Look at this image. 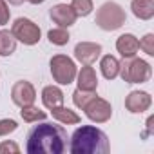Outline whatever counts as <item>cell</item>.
Listing matches in <instances>:
<instances>
[{
  "label": "cell",
  "mask_w": 154,
  "mask_h": 154,
  "mask_svg": "<svg viewBox=\"0 0 154 154\" xmlns=\"http://www.w3.org/2000/svg\"><path fill=\"white\" fill-rule=\"evenodd\" d=\"M67 140L69 136L62 125L44 122L29 132L26 150L29 154H62L67 150Z\"/></svg>",
  "instance_id": "cell-1"
},
{
  "label": "cell",
  "mask_w": 154,
  "mask_h": 154,
  "mask_svg": "<svg viewBox=\"0 0 154 154\" xmlns=\"http://www.w3.org/2000/svg\"><path fill=\"white\" fill-rule=\"evenodd\" d=\"M109 149L107 134L94 125H82L71 136L69 150L72 154H103Z\"/></svg>",
  "instance_id": "cell-2"
},
{
  "label": "cell",
  "mask_w": 154,
  "mask_h": 154,
  "mask_svg": "<svg viewBox=\"0 0 154 154\" xmlns=\"http://www.w3.org/2000/svg\"><path fill=\"white\" fill-rule=\"evenodd\" d=\"M127 20V15L123 11V8L116 2H105L98 8L96 11V26L103 31H116L120 29Z\"/></svg>",
  "instance_id": "cell-3"
},
{
  "label": "cell",
  "mask_w": 154,
  "mask_h": 154,
  "mask_svg": "<svg viewBox=\"0 0 154 154\" xmlns=\"http://www.w3.org/2000/svg\"><path fill=\"white\" fill-rule=\"evenodd\" d=\"M120 74L123 82L127 84H145L150 78L152 69L149 62L132 56V58H125L123 63H120Z\"/></svg>",
  "instance_id": "cell-4"
},
{
  "label": "cell",
  "mask_w": 154,
  "mask_h": 154,
  "mask_svg": "<svg viewBox=\"0 0 154 154\" xmlns=\"http://www.w3.org/2000/svg\"><path fill=\"white\" fill-rule=\"evenodd\" d=\"M51 65V74H53V80L60 85H69L76 80V72H78V67L76 63L65 56V54H56L51 58L49 62Z\"/></svg>",
  "instance_id": "cell-5"
},
{
  "label": "cell",
  "mask_w": 154,
  "mask_h": 154,
  "mask_svg": "<svg viewBox=\"0 0 154 154\" xmlns=\"http://www.w3.org/2000/svg\"><path fill=\"white\" fill-rule=\"evenodd\" d=\"M11 33L17 38V42H22L24 45H35L42 38L40 27L29 18H17L11 27Z\"/></svg>",
  "instance_id": "cell-6"
},
{
  "label": "cell",
  "mask_w": 154,
  "mask_h": 154,
  "mask_svg": "<svg viewBox=\"0 0 154 154\" xmlns=\"http://www.w3.org/2000/svg\"><path fill=\"white\" fill-rule=\"evenodd\" d=\"M84 111H85V116H87L91 122H94V123H105V122H109L111 116H112V107H111V103H109L107 100L100 98L98 94L84 107Z\"/></svg>",
  "instance_id": "cell-7"
},
{
  "label": "cell",
  "mask_w": 154,
  "mask_h": 154,
  "mask_svg": "<svg viewBox=\"0 0 154 154\" xmlns=\"http://www.w3.org/2000/svg\"><path fill=\"white\" fill-rule=\"evenodd\" d=\"M11 100L15 105L18 107H26V105H31L35 103L36 100V91L33 87L31 82H26V80H20L13 85L11 89Z\"/></svg>",
  "instance_id": "cell-8"
},
{
  "label": "cell",
  "mask_w": 154,
  "mask_h": 154,
  "mask_svg": "<svg viewBox=\"0 0 154 154\" xmlns=\"http://www.w3.org/2000/svg\"><path fill=\"white\" fill-rule=\"evenodd\" d=\"M102 54V45L94 42H78L74 45V58L84 65L94 63Z\"/></svg>",
  "instance_id": "cell-9"
},
{
  "label": "cell",
  "mask_w": 154,
  "mask_h": 154,
  "mask_svg": "<svg viewBox=\"0 0 154 154\" xmlns=\"http://www.w3.org/2000/svg\"><path fill=\"white\" fill-rule=\"evenodd\" d=\"M152 105V98L145 91H132L125 98V109L132 114H141Z\"/></svg>",
  "instance_id": "cell-10"
},
{
  "label": "cell",
  "mask_w": 154,
  "mask_h": 154,
  "mask_svg": "<svg viewBox=\"0 0 154 154\" xmlns=\"http://www.w3.org/2000/svg\"><path fill=\"white\" fill-rule=\"evenodd\" d=\"M51 18L54 24H58V27H71L74 22H76V13L71 6L67 4H56L51 8Z\"/></svg>",
  "instance_id": "cell-11"
},
{
  "label": "cell",
  "mask_w": 154,
  "mask_h": 154,
  "mask_svg": "<svg viewBox=\"0 0 154 154\" xmlns=\"http://www.w3.org/2000/svg\"><path fill=\"white\" fill-rule=\"evenodd\" d=\"M116 49L123 58H132L136 56V53L140 51V40L132 35V33H125L122 36H118L116 40Z\"/></svg>",
  "instance_id": "cell-12"
},
{
  "label": "cell",
  "mask_w": 154,
  "mask_h": 154,
  "mask_svg": "<svg viewBox=\"0 0 154 154\" xmlns=\"http://www.w3.org/2000/svg\"><path fill=\"white\" fill-rule=\"evenodd\" d=\"M76 78H78V89L96 91V87H98V76H96V71L91 65H84L78 72H76Z\"/></svg>",
  "instance_id": "cell-13"
},
{
  "label": "cell",
  "mask_w": 154,
  "mask_h": 154,
  "mask_svg": "<svg viewBox=\"0 0 154 154\" xmlns=\"http://www.w3.org/2000/svg\"><path fill=\"white\" fill-rule=\"evenodd\" d=\"M42 102H44V105H45L49 111H51L53 107L63 105V93H62V89L56 87V85H47V87H44V91H42Z\"/></svg>",
  "instance_id": "cell-14"
},
{
  "label": "cell",
  "mask_w": 154,
  "mask_h": 154,
  "mask_svg": "<svg viewBox=\"0 0 154 154\" xmlns=\"http://www.w3.org/2000/svg\"><path fill=\"white\" fill-rule=\"evenodd\" d=\"M132 15L140 20H150L154 17V0H132Z\"/></svg>",
  "instance_id": "cell-15"
},
{
  "label": "cell",
  "mask_w": 154,
  "mask_h": 154,
  "mask_svg": "<svg viewBox=\"0 0 154 154\" xmlns=\"http://www.w3.org/2000/svg\"><path fill=\"white\" fill-rule=\"evenodd\" d=\"M51 114L56 122L63 123V125H74V123H80V116L76 114L72 109L69 107H63V105H58V107H53L51 109Z\"/></svg>",
  "instance_id": "cell-16"
},
{
  "label": "cell",
  "mask_w": 154,
  "mask_h": 154,
  "mask_svg": "<svg viewBox=\"0 0 154 154\" xmlns=\"http://www.w3.org/2000/svg\"><path fill=\"white\" fill-rule=\"evenodd\" d=\"M100 69H102V74L105 76L107 80H114L116 76L120 74V62L116 56L112 54H105L100 62Z\"/></svg>",
  "instance_id": "cell-17"
},
{
  "label": "cell",
  "mask_w": 154,
  "mask_h": 154,
  "mask_svg": "<svg viewBox=\"0 0 154 154\" xmlns=\"http://www.w3.org/2000/svg\"><path fill=\"white\" fill-rule=\"evenodd\" d=\"M17 49V38L11 31L0 29V56H11Z\"/></svg>",
  "instance_id": "cell-18"
},
{
  "label": "cell",
  "mask_w": 154,
  "mask_h": 154,
  "mask_svg": "<svg viewBox=\"0 0 154 154\" xmlns=\"http://www.w3.org/2000/svg\"><path fill=\"white\" fill-rule=\"evenodd\" d=\"M22 111H20V116H22V120L26 122V123H35V122H44L45 120V112L44 111H40L38 107H35V103H31V105H26V107H20Z\"/></svg>",
  "instance_id": "cell-19"
},
{
  "label": "cell",
  "mask_w": 154,
  "mask_h": 154,
  "mask_svg": "<svg viewBox=\"0 0 154 154\" xmlns=\"http://www.w3.org/2000/svg\"><path fill=\"white\" fill-rule=\"evenodd\" d=\"M96 96V91H84V89H76L74 93H72V102H74V105L78 107V109H82L84 111V107L93 100Z\"/></svg>",
  "instance_id": "cell-20"
},
{
  "label": "cell",
  "mask_w": 154,
  "mask_h": 154,
  "mask_svg": "<svg viewBox=\"0 0 154 154\" xmlns=\"http://www.w3.org/2000/svg\"><path fill=\"white\" fill-rule=\"evenodd\" d=\"M47 38H49V42L54 44V45H65L71 36H69V33H67L65 27H56V29H51V31L47 33Z\"/></svg>",
  "instance_id": "cell-21"
},
{
  "label": "cell",
  "mask_w": 154,
  "mask_h": 154,
  "mask_svg": "<svg viewBox=\"0 0 154 154\" xmlns=\"http://www.w3.org/2000/svg\"><path fill=\"white\" fill-rule=\"evenodd\" d=\"M71 8L74 9L76 17H87L93 13V0H72Z\"/></svg>",
  "instance_id": "cell-22"
},
{
  "label": "cell",
  "mask_w": 154,
  "mask_h": 154,
  "mask_svg": "<svg viewBox=\"0 0 154 154\" xmlns=\"http://www.w3.org/2000/svg\"><path fill=\"white\" fill-rule=\"evenodd\" d=\"M140 49H143V53H147L149 56H154V35L152 33H147L140 40Z\"/></svg>",
  "instance_id": "cell-23"
},
{
  "label": "cell",
  "mask_w": 154,
  "mask_h": 154,
  "mask_svg": "<svg viewBox=\"0 0 154 154\" xmlns=\"http://www.w3.org/2000/svg\"><path fill=\"white\" fill-rule=\"evenodd\" d=\"M18 129V123L15 120H9V118H4L0 120V136H9L11 132H15Z\"/></svg>",
  "instance_id": "cell-24"
},
{
  "label": "cell",
  "mask_w": 154,
  "mask_h": 154,
  "mask_svg": "<svg viewBox=\"0 0 154 154\" xmlns=\"http://www.w3.org/2000/svg\"><path fill=\"white\" fill-rule=\"evenodd\" d=\"M8 152L18 154L20 152V147L15 141H2V143H0V154H8Z\"/></svg>",
  "instance_id": "cell-25"
},
{
  "label": "cell",
  "mask_w": 154,
  "mask_h": 154,
  "mask_svg": "<svg viewBox=\"0 0 154 154\" xmlns=\"http://www.w3.org/2000/svg\"><path fill=\"white\" fill-rule=\"evenodd\" d=\"M9 17H11V11L6 4V0H0V26H6L9 22Z\"/></svg>",
  "instance_id": "cell-26"
},
{
  "label": "cell",
  "mask_w": 154,
  "mask_h": 154,
  "mask_svg": "<svg viewBox=\"0 0 154 154\" xmlns=\"http://www.w3.org/2000/svg\"><path fill=\"white\" fill-rule=\"evenodd\" d=\"M24 2V0H9V4H13V6H20Z\"/></svg>",
  "instance_id": "cell-27"
},
{
  "label": "cell",
  "mask_w": 154,
  "mask_h": 154,
  "mask_svg": "<svg viewBox=\"0 0 154 154\" xmlns=\"http://www.w3.org/2000/svg\"><path fill=\"white\" fill-rule=\"evenodd\" d=\"M27 2H31V4H35V6H36V4H42V2H45V0H27Z\"/></svg>",
  "instance_id": "cell-28"
}]
</instances>
